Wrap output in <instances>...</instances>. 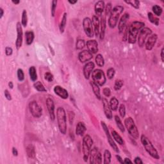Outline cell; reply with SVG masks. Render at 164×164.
<instances>
[{
    "mask_svg": "<svg viewBox=\"0 0 164 164\" xmlns=\"http://www.w3.org/2000/svg\"><path fill=\"white\" fill-rule=\"evenodd\" d=\"M16 29H17V39L15 41V46L17 48V50H19L21 47L22 46L23 44V28H22V24L20 22H18L16 25Z\"/></svg>",
    "mask_w": 164,
    "mask_h": 164,
    "instance_id": "cell-13",
    "label": "cell"
},
{
    "mask_svg": "<svg viewBox=\"0 0 164 164\" xmlns=\"http://www.w3.org/2000/svg\"><path fill=\"white\" fill-rule=\"evenodd\" d=\"M104 164H109L111 163V158H112V155L111 153L109 150L106 149L104 151Z\"/></svg>",
    "mask_w": 164,
    "mask_h": 164,
    "instance_id": "cell-34",
    "label": "cell"
},
{
    "mask_svg": "<svg viewBox=\"0 0 164 164\" xmlns=\"http://www.w3.org/2000/svg\"><path fill=\"white\" fill-rule=\"evenodd\" d=\"M96 63L99 67H103L104 66V60L103 55L101 54H98L96 56Z\"/></svg>",
    "mask_w": 164,
    "mask_h": 164,
    "instance_id": "cell-37",
    "label": "cell"
},
{
    "mask_svg": "<svg viewBox=\"0 0 164 164\" xmlns=\"http://www.w3.org/2000/svg\"><path fill=\"white\" fill-rule=\"evenodd\" d=\"M3 14H4L3 9L2 8H0V19H1L3 17Z\"/></svg>",
    "mask_w": 164,
    "mask_h": 164,
    "instance_id": "cell-58",
    "label": "cell"
},
{
    "mask_svg": "<svg viewBox=\"0 0 164 164\" xmlns=\"http://www.w3.org/2000/svg\"><path fill=\"white\" fill-rule=\"evenodd\" d=\"M124 7L120 5H117L113 8L108 19V25L110 28H114L117 26L120 15L122 13Z\"/></svg>",
    "mask_w": 164,
    "mask_h": 164,
    "instance_id": "cell-4",
    "label": "cell"
},
{
    "mask_svg": "<svg viewBox=\"0 0 164 164\" xmlns=\"http://www.w3.org/2000/svg\"><path fill=\"white\" fill-rule=\"evenodd\" d=\"M90 85L92 87V89L93 90V92L94 94V95L96 96V98L101 100V92H100V88H99V86L98 85L94 82H90Z\"/></svg>",
    "mask_w": 164,
    "mask_h": 164,
    "instance_id": "cell-26",
    "label": "cell"
},
{
    "mask_svg": "<svg viewBox=\"0 0 164 164\" xmlns=\"http://www.w3.org/2000/svg\"><path fill=\"white\" fill-rule=\"evenodd\" d=\"M104 7H105V3L103 1H98L95 4L94 10L96 16H101L103 15V13L104 11Z\"/></svg>",
    "mask_w": 164,
    "mask_h": 164,
    "instance_id": "cell-24",
    "label": "cell"
},
{
    "mask_svg": "<svg viewBox=\"0 0 164 164\" xmlns=\"http://www.w3.org/2000/svg\"><path fill=\"white\" fill-rule=\"evenodd\" d=\"M53 90H54V92L58 96L62 99H66L68 98L69 94L68 90L65 89L64 88H63L62 87H61V86L56 85L54 88H53Z\"/></svg>",
    "mask_w": 164,
    "mask_h": 164,
    "instance_id": "cell-17",
    "label": "cell"
},
{
    "mask_svg": "<svg viewBox=\"0 0 164 164\" xmlns=\"http://www.w3.org/2000/svg\"><path fill=\"white\" fill-rule=\"evenodd\" d=\"M126 3H127L128 5H131V7L135 8L136 9H139L140 8V1H135V0H133V1H125Z\"/></svg>",
    "mask_w": 164,
    "mask_h": 164,
    "instance_id": "cell-41",
    "label": "cell"
},
{
    "mask_svg": "<svg viewBox=\"0 0 164 164\" xmlns=\"http://www.w3.org/2000/svg\"><path fill=\"white\" fill-rule=\"evenodd\" d=\"M130 19V15L128 13H125L120 19V21L118 23V29H119V33H123L126 28L127 27L126 25H127L128 21Z\"/></svg>",
    "mask_w": 164,
    "mask_h": 164,
    "instance_id": "cell-14",
    "label": "cell"
},
{
    "mask_svg": "<svg viewBox=\"0 0 164 164\" xmlns=\"http://www.w3.org/2000/svg\"><path fill=\"white\" fill-rule=\"evenodd\" d=\"M46 106L48 112H49V114L51 118V120H55L56 115L55 114V103L54 101L51 98H48L46 99Z\"/></svg>",
    "mask_w": 164,
    "mask_h": 164,
    "instance_id": "cell-15",
    "label": "cell"
},
{
    "mask_svg": "<svg viewBox=\"0 0 164 164\" xmlns=\"http://www.w3.org/2000/svg\"><path fill=\"white\" fill-rule=\"evenodd\" d=\"M12 154L14 156V157H17V156L18 155V151L14 147H12Z\"/></svg>",
    "mask_w": 164,
    "mask_h": 164,
    "instance_id": "cell-54",
    "label": "cell"
},
{
    "mask_svg": "<svg viewBox=\"0 0 164 164\" xmlns=\"http://www.w3.org/2000/svg\"><path fill=\"white\" fill-rule=\"evenodd\" d=\"M68 2L70 4H71V5H74V4H76V3L78 2V1H71V0H69Z\"/></svg>",
    "mask_w": 164,
    "mask_h": 164,
    "instance_id": "cell-60",
    "label": "cell"
},
{
    "mask_svg": "<svg viewBox=\"0 0 164 164\" xmlns=\"http://www.w3.org/2000/svg\"><path fill=\"white\" fill-rule=\"evenodd\" d=\"M106 27V15H102L100 21V31H99V37H100L101 40H103L104 38Z\"/></svg>",
    "mask_w": 164,
    "mask_h": 164,
    "instance_id": "cell-23",
    "label": "cell"
},
{
    "mask_svg": "<svg viewBox=\"0 0 164 164\" xmlns=\"http://www.w3.org/2000/svg\"><path fill=\"white\" fill-rule=\"evenodd\" d=\"M56 119L60 132L65 135L67 131V116L63 107H58L56 110Z\"/></svg>",
    "mask_w": 164,
    "mask_h": 164,
    "instance_id": "cell-2",
    "label": "cell"
},
{
    "mask_svg": "<svg viewBox=\"0 0 164 164\" xmlns=\"http://www.w3.org/2000/svg\"><path fill=\"white\" fill-rule=\"evenodd\" d=\"M102 103H103V106L104 114H105L107 119H112V110L110 108L109 102L106 98H101Z\"/></svg>",
    "mask_w": 164,
    "mask_h": 164,
    "instance_id": "cell-19",
    "label": "cell"
},
{
    "mask_svg": "<svg viewBox=\"0 0 164 164\" xmlns=\"http://www.w3.org/2000/svg\"><path fill=\"white\" fill-rule=\"evenodd\" d=\"M152 34V30L149 28L144 27L139 31V35L137 36V42L139 47L142 48L146 43L147 37H149Z\"/></svg>",
    "mask_w": 164,
    "mask_h": 164,
    "instance_id": "cell-8",
    "label": "cell"
},
{
    "mask_svg": "<svg viewBox=\"0 0 164 164\" xmlns=\"http://www.w3.org/2000/svg\"><path fill=\"white\" fill-rule=\"evenodd\" d=\"M12 2L13 3H14V5H15L20 3V1H12Z\"/></svg>",
    "mask_w": 164,
    "mask_h": 164,
    "instance_id": "cell-61",
    "label": "cell"
},
{
    "mask_svg": "<svg viewBox=\"0 0 164 164\" xmlns=\"http://www.w3.org/2000/svg\"><path fill=\"white\" fill-rule=\"evenodd\" d=\"M44 79L48 82H52L54 80V76L50 72H46L44 74Z\"/></svg>",
    "mask_w": 164,
    "mask_h": 164,
    "instance_id": "cell-46",
    "label": "cell"
},
{
    "mask_svg": "<svg viewBox=\"0 0 164 164\" xmlns=\"http://www.w3.org/2000/svg\"><path fill=\"white\" fill-rule=\"evenodd\" d=\"M66 23H67V13H64L63 17L62 18L60 26H59V28H60V31L61 33H63L64 31H65Z\"/></svg>",
    "mask_w": 164,
    "mask_h": 164,
    "instance_id": "cell-31",
    "label": "cell"
},
{
    "mask_svg": "<svg viewBox=\"0 0 164 164\" xmlns=\"http://www.w3.org/2000/svg\"><path fill=\"white\" fill-rule=\"evenodd\" d=\"M9 87L10 88H11V89H12L13 87H14V84H13L12 82H10L9 83Z\"/></svg>",
    "mask_w": 164,
    "mask_h": 164,
    "instance_id": "cell-59",
    "label": "cell"
},
{
    "mask_svg": "<svg viewBox=\"0 0 164 164\" xmlns=\"http://www.w3.org/2000/svg\"><path fill=\"white\" fill-rule=\"evenodd\" d=\"M90 163L91 164H101L102 163V155L96 147H94L90 151Z\"/></svg>",
    "mask_w": 164,
    "mask_h": 164,
    "instance_id": "cell-11",
    "label": "cell"
},
{
    "mask_svg": "<svg viewBox=\"0 0 164 164\" xmlns=\"http://www.w3.org/2000/svg\"><path fill=\"white\" fill-rule=\"evenodd\" d=\"M147 16H148V19L151 23L154 24L156 26H158L159 25V21H160L159 19L157 18V17H155L153 13L149 12L148 14H147Z\"/></svg>",
    "mask_w": 164,
    "mask_h": 164,
    "instance_id": "cell-36",
    "label": "cell"
},
{
    "mask_svg": "<svg viewBox=\"0 0 164 164\" xmlns=\"http://www.w3.org/2000/svg\"><path fill=\"white\" fill-rule=\"evenodd\" d=\"M83 28L87 37L92 38L94 35L92 21L89 17H85L83 21Z\"/></svg>",
    "mask_w": 164,
    "mask_h": 164,
    "instance_id": "cell-9",
    "label": "cell"
},
{
    "mask_svg": "<svg viewBox=\"0 0 164 164\" xmlns=\"http://www.w3.org/2000/svg\"><path fill=\"white\" fill-rule=\"evenodd\" d=\"M68 117L69 120V123L70 125H72L73 123L74 119V112L70 111L68 112Z\"/></svg>",
    "mask_w": 164,
    "mask_h": 164,
    "instance_id": "cell-49",
    "label": "cell"
},
{
    "mask_svg": "<svg viewBox=\"0 0 164 164\" xmlns=\"http://www.w3.org/2000/svg\"><path fill=\"white\" fill-rule=\"evenodd\" d=\"M106 74H107V77H108V78L110 80H112L113 79V78L114 77L115 74V71L114 68H109L108 70H107V72H106Z\"/></svg>",
    "mask_w": 164,
    "mask_h": 164,
    "instance_id": "cell-43",
    "label": "cell"
},
{
    "mask_svg": "<svg viewBox=\"0 0 164 164\" xmlns=\"http://www.w3.org/2000/svg\"><path fill=\"white\" fill-rule=\"evenodd\" d=\"M85 43L84 40L82 39H79L78 40L76 44V48L77 50H82L83 48L85 47Z\"/></svg>",
    "mask_w": 164,
    "mask_h": 164,
    "instance_id": "cell-45",
    "label": "cell"
},
{
    "mask_svg": "<svg viewBox=\"0 0 164 164\" xmlns=\"http://www.w3.org/2000/svg\"><path fill=\"white\" fill-rule=\"evenodd\" d=\"M29 74L30 76V79L31 81L35 82L37 79V70L34 66H31L29 69Z\"/></svg>",
    "mask_w": 164,
    "mask_h": 164,
    "instance_id": "cell-32",
    "label": "cell"
},
{
    "mask_svg": "<svg viewBox=\"0 0 164 164\" xmlns=\"http://www.w3.org/2000/svg\"><path fill=\"white\" fill-rule=\"evenodd\" d=\"M112 135L113 137V138H114V141L116 142H117V143L119 145H123L124 144H125V141H124V140L122 139L121 136H120L116 131L112 130Z\"/></svg>",
    "mask_w": 164,
    "mask_h": 164,
    "instance_id": "cell-29",
    "label": "cell"
},
{
    "mask_svg": "<svg viewBox=\"0 0 164 164\" xmlns=\"http://www.w3.org/2000/svg\"><path fill=\"white\" fill-rule=\"evenodd\" d=\"M124 85V82L121 80H116L114 84V89L115 90H119L121 89L122 86Z\"/></svg>",
    "mask_w": 164,
    "mask_h": 164,
    "instance_id": "cell-40",
    "label": "cell"
},
{
    "mask_svg": "<svg viewBox=\"0 0 164 164\" xmlns=\"http://www.w3.org/2000/svg\"><path fill=\"white\" fill-rule=\"evenodd\" d=\"M134 163L136 164H142L143 163V162H142V159L140 157H137L135 158V160H134Z\"/></svg>",
    "mask_w": 164,
    "mask_h": 164,
    "instance_id": "cell-53",
    "label": "cell"
},
{
    "mask_svg": "<svg viewBox=\"0 0 164 164\" xmlns=\"http://www.w3.org/2000/svg\"><path fill=\"white\" fill-rule=\"evenodd\" d=\"M91 21H92L94 34L96 37H98L99 35V31H100V30H99V29H100V21H99L98 16H96V15H94L92 16Z\"/></svg>",
    "mask_w": 164,
    "mask_h": 164,
    "instance_id": "cell-22",
    "label": "cell"
},
{
    "mask_svg": "<svg viewBox=\"0 0 164 164\" xmlns=\"http://www.w3.org/2000/svg\"><path fill=\"white\" fill-rule=\"evenodd\" d=\"M17 78L20 82H23L25 80V73L22 69H19L17 70Z\"/></svg>",
    "mask_w": 164,
    "mask_h": 164,
    "instance_id": "cell-47",
    "label": "cell"
},
{
    "mask_svg": "<svg viewBox=\"0 0 164 164\" xmlns=\"http://www.w3.org/2000/svg\"><path fill=\"white\" fill-rule=\"evenodd\" d=\"M94 68L95 64L92 62H89L85 64L84 68H83V75H84L85 79H89L90 74H92Z\"/></svg>",
    "mask_w": 164,
    "mask_h": 164,
    "instance_id": "cell-18",
    "label": "cell"
},
{
    "mask_svg": "<svg viewBox=\"0 0 164 164\" xmlns=\"http://www.w3.org/2000/svg\"><path fill=\"white\" fill-rule=\"evenodd\" d=\"M141 141L144 146L145 150L146 151L147 153L151 156V157L155 158L156 160L160 159V156L157 150L155 149V147L153 146L150 140L147 138L146 135H142L141 137Z\"/></svg>",
    "mask_w": 164,
    "mask_h": 164,
    "instance_id": "cell-3",
    "label": "cell"
},
{
    "mask_svg": "<svg viewBox=\"0 0 164 164\" xmlns=\"http://www.w3.org/2000/svg\"><path fill=\"white\" fill-rule=\"evenodd\" d=\"M152 10H153V12L154 13V14L156 16H157V17H160L163 12L162 8L160 7L159 5H154V6H153Z\"/></svg>",
    "mask_w": 164,
    "mask_h": 164,
    "instance_id": "cell-35",
    "label": "cell"
},
{
    "mask_svg": "<svg viewBox=\"0 0 164 164\" xmlns=\"http://www.w3.org/2000/svg\"><path fill=\"white\" fill-rule=\"evenodd\" d=\"M93 143L94 142L92 137L89 135L87 134V135H85L84 137H83L82 143V151L83 154V160H84L85 162H87Z\"/></svg>",
    "mask_w": 164,
    "mask_h": 164,
    "instance_id": "cell-5",
    "label": "cell"
},
{
    "mask_svg": "<svg viewBox=\"0 0 164 164\" xmlns=\"http://www.w3.org/2000/svg\"><path fill=\"white\" fill-rule=\"evenodd\" d=\"M119 112L120 116L122 118H125L126 115V106L124 104H121L119 107Z\"/></svg>",
    "mask_w": 164,
    "mask_h": 164,
    "instance_id": "cell-44",
    "label": "cell"
},
{
    "mask_svg": "<svg viewBox=\"0 0 164 164\" xmlns=\"http://www.w3.org/2000/svg\"><path fill=\"white\" fill-rule=\"evenodd\" d=\"M34 33L32 31H28L25 33L26 43L27 45H31L34 41Z\"/></svg>",
    "mask_w": 164,
    "mask_h": 164,
    "instance_id": "cell-28",
    "label": "cell"
},
{
    "mask_svg": "<svg viewBox=\"0 0 164 164\" xmlns=\"http://www.w3.org/2000/svg\"><path fill=\"white\" fill-rule=\"evenodd\" d=\"M115 122H116L117 126L118 127V128L119 129V130L122 133L125 132V126L123 125V124L121 121V119H120V118L118 116V115H115Z\"/></svg>",
    "mask_w": 164,
    "mask_h": 164,
    "instance_id": "cell-33",
    "label": "cell"
},
{
    "mask_svg": "<svg viewBox=\"0 0 164 164\" xmlns=\"http://www.w3.org/2000/svg\"><path fill=\"white\" fill-rule=\"evenodd\" d=\"M163 51H164V49H163V48L162 49V50H161V53H160L161 59H162V62H164V58H163Z\"/></svg>",
    "mask_w": 164,
    "mask_h": 164,
    "instance_id": "cell-57",
    "label": "cell"
},
{
    "mask_svg": "<svg viewBox=\"0 0 164 164\" xmlns=\"http://www.w3.org/2000/svg\"><path fill=\"white\" fill-rule=\"evenodd\" d=\"M109 104L112 111H116L118 109V107H119V102L115 97H113V98L110 99Z\"/></svg>",
    "mask_w": 164,
    "mask_h": 164,
    "instance_id": "cell-30",
    "label": "cell"
},
{
    "mask_svg": "<svg viewBox=\"0 0 164 164\" xmlns=\"http://www.w3.org/2000/svg\"><path fill=\"white\" fill-rule=\"evenodd\" d=\"M4 94H5V98H7V100H9V101L12 100V96H11V94H10V93L9 92V90H5V92H4Z\"/></svg>",
    "mask_w": 164,
    "mask_h": 164,
    "instance_id": "cell-52",
    "label": "cell"
},
{
    "mask_svg": "<svg viewBox=\"0 0 164 164\" xmlns=\"http://www.w3.org/2000/svg\"><path fill=\"white\" fill-rule=\"evenodd\" d=\"M115 157H116V158H117V161L118 162H119L120 163H124V161H123V160L122 159V158L120 157L119 155H116L115 156Z\"/></svg>",
    "mask_w": 164,
    "mask_h": 164,
    "instance_id": "cell-55",
    "label": "cell"
},
{
    "mask_svg": "<svg viewBox=\"0 0 164 164\" xmlns=\"http://www.w3.org/2000/svg\"><path fill=\"white\" fill-rule=\"evenodd\" d=\"M157 39H158V35L157 34L151 35L148 38H147L146 43H145V47H146V50L147 51L152 50L153 48L155 46L156 42H157Z\"/></svg>",
    "mask_w": 164,
    "mask_h": 164,
    "instance_id": "cell-16",
    "label": "cell"
},
{
    "mask_svg": "<svg viewBox=\"0 0 164 164\" xmlns=\"http://www.w3.org/2000/svg\"><path fill=\"white\" fill-rule=\"evenodd\" d=\"M21 24L24 27H26L28 24V16L27 12L26 10H23L22 13V17H21Z\"/></svg>",
    "mask_w": 164,
    "mask_h": 164,
    "instance_id": "cell-39",
    "label": "cell"
},
{
    "mask_svg": "<svg viewBox=\"0 0 164 164\" xmlns=\"http://www.w3.org/2000/svg\"><path fill=\"white\" fill-rule=\"evenodd\" d=\"M93 56L88 50H84L80 52L78 54V59L81 63H85L90 60Z\"/></svg>",
    "mask_w": 164,
    "mask_h": 164,
    "instance_id": "cell-20",
    "label": "cell"
},
{
    "mask_svg": "<svg viewBox=\"0 0 164 164\" xmlns=\"http://www.w3.org/2000/svg\"><path fill=\"white\" fill-rule=\"evenodd\" d=\"M132 163V161H131L130 158H126L125 160H124V163Z\"/></svg>",
    "mask_w": 164,
    "mask_h": 164,
    "instance_id": "cell-56",
    "label": "cell"
},
{
    "mask_svg": "<svg viewBox=\"0 0 164 164\" xmlns=\"http://www.w3.org/2000/svg\"><path fill=\"white\" fill-rule=\"evenodd\" d=\"M29 109L31 114L34 117L39 118L42 115V109L41 106L35 101H32L29 103Z\"/></svg>",
    "mask_w": 164,
    "mask_h": 164,
    "instance_id": "cell-10",
    "label": "cell"
},
{
    "mask_svg": "<svg viewBox=\"0 0 164 164\" xmlns=\"http://www.w3.org/2000/svg\"><path fill=\"white\" fill-rule=\"evenodd\" d=\"M58 1L56 0H53L52 2V9H51V12H52V15L53 17H54L55 15L56 9V5H57Z\"/></svg>",
    "mask_w": 164,
    "mask_h": 164,
    "instance_id": "cell-48",
    "label": "cell"
},
{
    "mask_svg": "<svg viewBox=\"0 0 164 164\" xmlns=\"http://www.w3.org/2000/svg\"><path fill=\"white\" fill-rule=\"evenodd\" d=\"M103 93L104 96L106 97V98H108V97L111 96V90H110V88L108 87H105L103 88Z\"/></svg>",
    "mask_w": 164,
    "mask_h": 164,
    "instance_id": "cell-50",
    "label": "cell"
},
{
    "mask_svg": "<svg viewBox=\"0 0 164 164\" xmlns=\"http://www.w3.org/2000/svg\"><path fill=\"white\" fill-rule=\"evenodd\" d=\"M125 125L128 133L133 138L135 139H138L139 138V130L132 118L131 117L126 118L125 120Z\"/></svg>",
    "mask_w": 164,
    "mask_h": 164,
    "instance_id": "cell-6",
    "label": "cell"
},
{
    "mask_svg": "<svg viewBox=\"0 0 164 164\" xmlns=\"http://www.w3.org/2000/svg\"><path fill=\"white\" fill-rule=\"evenodd\" d=\"M33 87L39 92H46L47 90L46 89L44 85L41 82H37L33 84Z\"/></svg>",
    "mask_w": 164,
    "mask_h": 164,
    "instance_id": "cell-38",
    "label": "cell"
},
{
    "mask_svg": "<svg viewBox=\"0 0 164 164\" xmlns=\"http://www.w3.org/2000/svg\"><path fill=\"white\" fill-rule=\"evenodd\" d=\"M101 124L102 128H103V130L104 131V133H105V135H106V138H107V141H108V143L110 144V146H111L112 148L114 149L115 152L117 153H119V148H118V147L116 145V144L115 143L114 140L112 139V136L110 135V133L109 132L108 126H106L105 122H104V121H101Z\"/></svg>",
    "mask_w": 164,
    "mask_h": 164,
    "instance_id": "cell-12",
    "label": "cell"
},
{
    "mask_svg": "<svg viewBox=\"0 0 164 164\" xmlns=\"http://www.w3.org/2000/svg\"><path fill=\"white\" fill-rule=\"evenodd\" d=\"M12 53H13V50L12 48L7 47L5 48V54H6L7 56L12 55Z\"/></svg>",
    "mask_w": 164,
    "mask_h": 164,
    "instance_id": "cell-51",
    "label": "cell"
},
{
    "mask_svg": "<svg viewBox=\"0 0 164 164\" xmlns=\"http://www.w3.org/2000/svg\"><path fill=\"white\" fill-rule=\"evenodd\" d=\"M88 50L92 53L96 54L98 52V43L96 40H89L86 43Z\"/></svg>",
    "mask_w": 164,
    "mask_h": 164,
    "instance_id": "cell-21",
    "label": "cell"
},
{
    "mask_svg": "<svg viewBox=\"0 0 164 164\" xmlns=\"http://www.w3.org/2000/svg\"><path fill=\"white\" fill-rule=\"evenodd\" d=\"M86 130L87 128L85 124L82 122H79L76 126V134L78 136H83L85 133Z\"/></svg>",
    "mask_w": 164,
    "mask_h": 164,
    "instance_id": "cell-25",
    "label": "cell"
},
{
    "mask_svg": "<svg viewBox=\"0 0 164 164\" xmlns=\"http://www.w3.org/2000/svg\"><path fill=\"white\" fill-rule=\"evenodd\" d=\"M145 24L141 21H134L131 24V25L128 27V41L130 44H135L137 41V36L139 31L142 28H143Z\"/></svg>",
    "mask_w": 164,
    "mask_h": 164,
    "instance_id": "cell-1",
    "label": "cell"
},
{
    "mask_svg": "<svg viewBox=\"0 0 164 164\" xmlns=\"http://www.w3.org/2000/svg\"><path fill=\"white\" fill-rule=\"evenodd\" d=\"M26 153H27L28 157L29 158H35V147L33 145L29 144L28 146L26 147Z\"/></svg>",
    "mask_w": 164,
    "mask_h": 164,
    "instance_id": "cell-27",
    "label": "cell"
},
{
    "mask_svg": "<svg viewBox=\"0 0 164 164\" xmlns=\"http://www.w3.org/2000/svg\"><path fill=\"white\" fill-rule=\"evenodd\" d=\"M91 76H92L93 82L99 86H103L106 83V78L105 74L101 69H95L92 71Z\"/></svg>",
    "mask_w": 164,
    "mask_h": 164,
    "instance_id": "cell-7",
    "label": "cell"
},
{
    "mask_svg": "<svg viewBox=\"0 0 164 164\" xmlns=\"http://www.w3.org/2000/svg\"><path fill=\"white\" fill-rule=\"evenodd\" d=\"M112 5L111 3H108L104 7V14L105 15H108L110 14V13L112 12Z\"/></svg>",
    "mask_w": 164,
    "mask_h": 164,
    "instance_id": "cell-42",
    "label": "cell"
}]
</instances>
